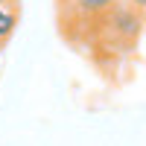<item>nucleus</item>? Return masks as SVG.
I'll list each match as a JSON object with an SVG mask.
<instances>
[{"mask_svg": "<svg viewBox=\"0 0 146 146\" xmlns=\"http://www.w3.org/2000/svg\"><path fill=\"white\" fill-rule=\"evenodd\" d=\"M102 23H105L102 32L108 35V38H114V41H120V44H131V41L140 35V29H143L146 15L137 12L129 0H120V3H114L111 9L105 12Z\"/></svg>", "mask_w": 146, "mask_h": 146, "instance_id": "obj_1", "label": "nucleus"}, {"mask_svg": "<svg viewBox=\"0 0 146 146\" xmlns=\"http://www.w3.org/2000/svg\"><path fill=\"white\" fill-rule=\"evenodd\" d=\"M64 9L73 12V18H82V21H102L105 12L111 9L120 0H62Z\"/></svg>", "mask_w": 146, "mask_h": 146, "instance_id": "obj_2", "label": "nucleus"}, {"mask_svg": "<svg viewBox=\"0 0 146 146\" xmlns=\"http://www.w3.org/2000/svg\"><path fill=\"white\" fill-rule=\"evenodd\" d=\"M18 29V9L0 3V44H6Z\"/></svg>", "mask_w": 146, "mask_h": 146, "instance_id": "obj_3", "label": "nucleus"}, {"mask_svg": "<svg viewBox=\"0 0 146 146\" xmlns=\"http://www.w3.org/2000/svg\"><path fill=\"white\" fill-rule=\"evenodd\" d=\"M129 3H131V6H135L137 12H143V15H146V0H129Z\"/></svg>", "mask_w": 146, "mask_h": 146, "instance_id": "obj_4", "label": "nucleus"}, {"mask_svg": "<svg viewBox=\"0 0 146 146\" xmlns=\"http://www.w3.org/2000/svg\"><path fill=\"white\" fill-rule=\"evenodd\" d=\"M0 3H3V6H15L18 0H0Z\"/></svg>", "mask_w": 146, "mask_h": 146, "instance_id": "obj_5", "label": "nucleus"}]
</instances>
